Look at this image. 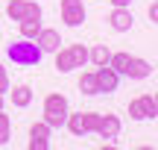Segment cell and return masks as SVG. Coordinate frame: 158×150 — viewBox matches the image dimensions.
I'll list each match as a JSON object with an SVG mask.
<instances>
[{"label": "cell", "instance_id": "obj_1", "mask_svg": "<svg viewBox=\"0 0 158 150\" xmlns=\"http://www.w3.org/2000/svg\"><path fill=\"white\" fill-rule=\"evenodd\" d=\"M6 56L12 59L15 65H21V68H35V65L41 62V47L35 38H18V41H9V47H6Z\"/></svg>", "mask_w": 158, "mask_h": 150}, {"label": "cell", "instance_id": "obj_2", "mask_svg": "<svg viewBox=\"0 0 158 150\" xmlns=\"http://www.w3.org/2000/svg\"><path fill=\"white\" fill-rule=\"evenodd\" d=\"M41 112H44V118H41V121H47L53 130H56V127H64V121H68V115H70L68 97H64V94H59V91L47 94V97H44V106H41Z\"/></svg>", "mask_w": 158, "mask_h": 150}, {"label": "cell", "instance_id": "obj_3", "mask_svg": "<svg viewBox=\"0 0 158 150\" xmlns=\"http://www.w3.org/2000/svg\"><path fill=\"white\" fill-rule=\"evenodd\" d=\"M100 118H102L100 112H70L68 121H64V127L70 130V135L82 139V135H88V133H97Z\"/></svg>", "mask_w": 158, "mask_h": 150}, {"label": "cell", "instance_id": "obj_4", "mask_svg": "<svg viewBox=\"0 0 158 150\" xmlns=\"http://www.w3.org/2000/svg\"><path fill=\"white\" fill-rule=\"evenodd\" d=\"M129 118L132 121H152L158 118V106L152 94H138L135 100H129Z\"/></svg>", "mask_w": 158, "mask_h": 150}, {"label": "cell", "instance_id": "obj_5", "mask_svg": "<svg viewBox=\"0 0 158 150\" xmlns=\"http://www.w3.org/2000/svg\"><path fill=\"white\" fill-rule=\"evenodd\" d=\"M6 15L12 21H27V18H41V6L35 0H9L6 3Z\"/></svg>", "mask_w": 158, "mask_h": 150}, {"label": "cell", "instance_id": "obj_6", "mask_svg": "<svg viewBox=\"0 0 158 150\" xmlns=\"http://www.w3.org/2000/svg\"><path fill=\"white\" fill-rule=\"evenodd\" d=\"M59 15L68 27H82L85 24V3L82 0H62L59 3Z\"/></svg>", "mask_w": 158, "mask_h": 150}, {"label": "cell", "instance_id": "obj_7", "mask_svg": "<svg viewBox=\"0 0 158 150\" xmlns=\"http://www.w3.org/2000/svg\"><path fill=\"white\" fill-rule=\"evenodd\" d=\"M50 133H53V127L47 121H35L32 127H29V141H27V147L29 150H47L50 147Z\"/></svg>", "mask_w": 158, "mask_h": 150}, {"label": "cell", "instance_id": "obj_8", "mask_svg": "<svg viewBox=\"0 0 158 150\" xmlns=\"http://www.w3.org/2000/svg\"><path fill=\"white\" fill-rule=\"evenodd\" d=\"M94 74H97V86H100V94H114V91H117V86H120V74L111 68V65H100Z\"/></svg>", "mask_w": 158, "mask_h": 150}, {"label": "cell", "instance_id": "obj_9", "mask_svg": "<svg viewBox=\"0 0 158 150\" xmlns=\"http://www.w3.org/2000/svg\"><path fill=\"white\" fill-rule=\"evenodd\" d=\"M108 24H111V29H114V33H129V29H132V24H135V18H132L129 6H114V9H111V15H108Z\"/></svg>", "mask_w": 158, "mask_h": 150}, {"label": "cell", "instance_id": "obj_10", "mask_svg": "<svg viewBox=\"0 0 158 150\" xmlns=\"http://www.w3.org/2000/svg\"><path fill=\"white\" fill-rule=\"evenodd\" d=\"M35 41H38L41 53H56L59 44H62V35H59V29H53V27H41V33L35 35Z\"/></svg>", "mask_w": 158, "mask_h": 150}, {"label": "cell", "instance_id": "obj_11", "mask_svg": "<svg viewBox=\"0 0 158 150\" xmlns=\"http://www.w3.org/2000/svg\"><path fill=\"white\" fill-rule=\"evenodd\" d=\"M120 130H123V124H120L117 115H102L100 118V127H97V135L111 141V139H117V135H120Z\"/></svg>", "mask_w": 158, "mask_h": 150}, {"label": "cell", "instance_id": "obj_12", "mask_svg": "<svg viewBox=\"0 0 158 150\" xmlns=\"http://www.w3.org/2000/svg\"><path fill=\"white\" fill-rule=\"evenodd\" d=\"M6 94H9L12 106H18V109H27V106L32 103V97H35V94H32V88H29V86H23V82H21V86H9V91H6Z\"/></svg>", "mask_w": 158, "mask_h": 150}, {"label": "cell", "instance_id": "obj_13", "mask_svg": "<svg viewBox=\"0 0 158 150\" xmlns=\"http://www.w3.org/2000/svg\"><path fill=\"white\" fill-rule=\"evenodd\" d=\"M149 71H152V65H149L147 59L132 56V59H129V68H126V77H129V80H147Z\"/></svg>", "mask_w": 158, "mask_h": 150}, {"label": "cell", "instance_id": "obj_14", "mask_svg": "<svg viewBox=\"0 0 158 150\" xmlns=\"http://www.w3.org/2000/svg\"><path fill=\"white\" fill-rule=\"evenodd\" d=\"M56 71H59V74H70V71H76V62H73L70 47H59V50H56Z\"/></svg>", "mask_w": 158, "mask_h": 150}, {"label": "cell", "instance_id": "obj_15", "mask_svg": "<svg viewBox=\"0 0 158 150\" xmlns=\"http://www.w3.org/2000/svg\"><path fill=\"white\" fill-rule=\"evenodd\" d=\"M79 91L88 94V97L100 94V86H97V74H94V71H85V74L79 77Z\"/></svg>", "mask_w": 158, "mask_h": 150}, {"label": "cell", "instance_id": "obj_16", "mask_svg": "<svg viewBox=\"0 0 158 150\" xmlns=\"http://www.w3.org/2000/svg\"><path fill=\"white\" fill-rule=\"evenodd\" d=\"M129 53H126V50H117V53H111V59H108V65H111V68L114 71H117V74L120 77H126V68H129Z\"/></svg>", "mask_w": 158, "mask_h": 150}, {"label": "cell", "instance_id": "obj_17", "mask_svg": "<svg viewBox=\"0 0 158 150\" xmlns=\"http://www.w3.org/2000/svg\"><path fill=\"white\" fill-rule=\"evenodd\" d=\"M18 27H21L23 38H35V35L41 33V18H27V21H21Z\"/></svg>", "mask_w": 158, "mask_h": 150}, {"label": "cell", "instance_id": "obj_18", "mask_svg": "<svg viewBox=\"0 0 158 150\" xmlns=\"http://www.w3.org/2000/svg\"><path fill=\"white\" fill-rule=\"evenodd\" d=\"M88 59L100 68V65H108V59H111V50H108L106 44H97L94 50H88Z\"/></svg>", "mask_w": 158, "mask_h": 150}, {"label": "cell", "instance_id": "obj_19", "mask_svg": "<svg viewBox=\"0 0 158 150\" xmlns=\"http://www.w3.org/2000/svg\"><path fill=\"white\" fill-rule=\"evenodd\" d=\"M9 139H12V121H9V115L0 109V147L9 144Z\"/></svg>", "mask_w": 158, "mask_h": 150}, {"label": "cell", "instance_id": "obj_20", "mask_svg": "<svg viewBox=\"0 0 158 150\" xmlns=\"http://www.w3.org/2000/svg\"><path fill=\"white\" fill-rule=\"evenodd\" d=\"M70 53H73L76 68H82V65L88 62V47H85V44H70Z\"/></svg>", "mask_w": 158, "mask_h": 150}, {"label": "cell", "instance_id": "obj_21", "mask_svg": "<svg viewBox=\"0 0 158 150\" xmlns=\"http://www.w3.org/2000/svg\"><path fill=\"white\" fill-rule=\"evenodd\" d=\"M9 91V74H6V68L0 65V94Z\"/></svg>", "mask_w": 158, "mask_h": 150}, {"label": "cell", "instance_id": "obj_22", "mask_svg": "<svg viewBox=\"0 0 158 150\" xmlns=\"http://www.w3.org/2000/svg\"><path fill=\"white\" fill-rule=\"evenodd\" d=\"M149 21H152V24H158V0H155V3H149Z\"/></svg>", "mask_w": 158, "mask_h": 150}, {"label": "cell", "instance_id": "obj_23", "mask_svg": "<svg viewBox=\"0 0 158 150\" xmlns=\"http://www.w3.org/2000/svg\"><path fill=\"white\" fill-rule=\"evenodd\" d=\"M132 0H111V6H129Z\"/></svg>", "mask_w": 158, "mask_h": 150}, {"label": "cell", "instance_id": "obj_24", "mask_svg": "<svg viewBox=\"0 0 158 150\" xmlns=\"http://www.w3.org/2000/svg\"><path fill=\"white\" fill-rule=\"evenodd\" d=\"M3 100H6V94H0V109H3Z\"/></svg>", "mask_w": 158, "mask_h": 150}, {"label": "cell", "instance_id": "obj_25", "mask_svg": "<svg viewBox=\"0 0 158 150\" xmlns=\"http://www.w3.org/2000/svg\"><path fill=\"white\" fill-rule=\"evenodd\" d=\"M152 100H155V106H158V91H155V94H152Z\"/></svg>", "mask_w": 158, "mask_h": 150}]
</instances>
